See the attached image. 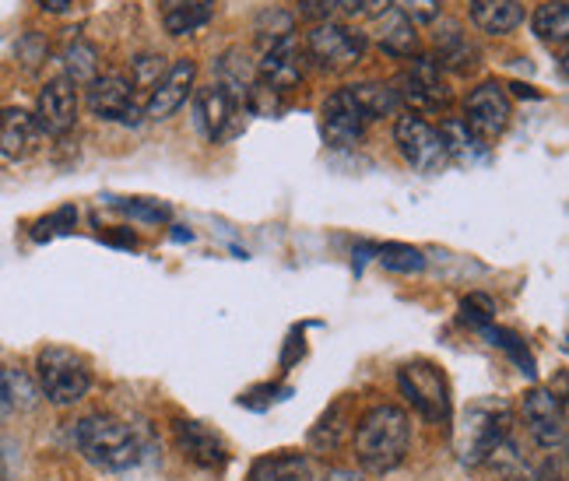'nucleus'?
<instances>
[{
	"instance_id": "obj_20",
	"label": "nucleus",
	"mask_w": 569,
	"mask_h": 481,
	"mask_svg": "<svg viewBox=\"0 0 569 481\" xmlns=\"http://www.w3.org/2000/svg\"><path fill=\"white\" fill-rule=\"evenodd\" d=\"M471 21L489 36H507L523 21L520 0H468Z\"/></svg>"
},
{
	"instance_id": "obj_7",
	"label": "nucleus",
	"mask_w": 569,
	"mask_h": 481,
	"mask_svg": "<svg viewBox=\"0 0 569 481\" xmlns=\"http://www.w3.org/2000/svg\"><path fill=\"white\" fill-rule=\"evenodd\" d=\"M393 144H398L405 162L415 172H426V177L440 172L450 162L440 130L429 127L422 117H415V113H401L398 120H393Z\"/></svg>"
},
{
	"instance_id": "obj_16",
	"label": "nucleus",
	"mask_w": 569,
	"mask_h": 481,
	"mask_svg": "<svg viewBox=\"0 0 569 481\" xmlns=\"http://www.w3.org/2000/svg\"><path fill=\"white\" fill-rule=\"evenodd\" d=\"M172 435H177V447L190 464L204 471H222L229 464V447L211 425L193 422V419H177L172 422Z\"/></svg>"
},
{
	"instance_id": "obj_3",
	"label": "nucleus",
	"mask_w": 569,
	"mask_h": 481,
	"mask_svg": "<svg viewBox=\"0 0 569 481\" xmlns=\"http://www.w3.org/2000/svg\"><path fill=\"white\" fill-rule=\"evenodd\" d=\"M513 429V411L502 401H478L468 408L465 425L457 432V453H461V464L478 468L496 457V450L507 447Z\"/></svg>"
},
{
	"instance_id": "obj_8",
	"label": "nucleus",
	"mask_w": 569,
	"mask_h": 481,
	"mask_svg": "<svg viewBox=\"0 0 569 481\" xmlns=\"http://www.w3.org/2000/svg\"><path fill=\"white\" fill-rule=\"evenodd\" d=\"M398 99L401 106H411L408 113H432V109H447L450 102V89L443 81V68L436 63V57H426V53H415L411 68L401 71L398 78Z\"/></svg>"
},
{
	"instance_id": "obj_33",
	"label": "nucleus",
	"mask_w": 569,
	"mask_h": 481,
	"mask_svg": "<svg viewBox=\"0 0 569 481\" xmlns=\"http://www.w3.org/2000/svg\"><path fill=\"white\" fill-rule=\"evenodd\" d=\"M117 211L138 218V222H148V226H166L169 222V208L159 204V201H148V197H134V201H113Z\"/></svg>"
},
{
	"instance_id": "obj_17",
	"label": "nucleus",
	"mask_w": 569,
	"mask_h": 481,
	"mask_svg": "<svg viewBox=\"0 0 569 481\" xmlns=\"http://www.w3.org/2000/svg\"><path fill=\"white\" fill-rule=\"evenodd\" d=\"M299 81H302V57L296 50V39L278 42V47L260 53V60H257V84L260 89L284 96V92L299 89Z\"/></svg>"
},
{
	"instance_id": "obj_5",
	"label": "nucleus",
	"mask_w": 569,
	"mask_h": 481,
	"mask_svg": "<svg viewBox=\"0 0 569 481\" xmlns=\"http://www.w3.org/2000/svg\"><path fill=\"white\" fill-rule=\"evenodd\" d=\"M398 387L426 422H432V425L450 422V383L440 365L415 359L398 369Z\"/></svg>"
},
{
	"instance_id": "obj_24",
	"label": "nucleus",
	"mask_w": 569,
	"mask_h": 481,
	"mask_svg": "<svg viewBox=\"0 0 569 481\" xmlns=\"http://www.w3.org/2000/svg\"><path fill=\"white\" fill-rule=\"evenodd\" d=\"M250 481H313V471L302 453H271L253 461Z\"/></svg>"
},
{
	"instance_id": "obj_34",
	"label": "nucleus",
	"mask_w": 569,
	"mask_h": 481,
	"mask_svg": "<svg viewBox=\"0 0 569 481\" xmlns=\"http://www.w3.org/2000/svg\"><path fill=\"white\" fill-rule=\"evenodd\" d=\"M78 222V211L74 208H60L47 218H39L36 229H32V239L36 243H42V239H53V236H63V232H71Z\"/></svg>"
},
{
	"instance_id": "obj_18",
	"label": "nucleus",
	"mask_w": 569,
	"mask_h": 481,
	"mask_svg": "<svg viewBox=\"0 0 569 481\" xmlns=\"http://www.w3.org/2000/svg\"><path fill=\"white\" fill-rule=\"evenodd\" d=\"M42 130L26 109H0V159L21 162L39 148Z\"/></svg>"
},
{
	"instance_id": "obj_19",
	"label": "nucleus",
	"mask_w": 569,
	"mask_h": 481,
	"mask_svg": "<svg viewBox=\"0 0 569 481\" xmlns=\"http://www.w3.org/2000/svg\"><path fill=\"white\" fill-rule=\"evenodd\" d=\"M352 429H356L352 398H338L331 408L320 414L317 425L310 429V447L320 450V453H335V450H341L348 440H352Z\"/></svg>"
},
{
	"instance_id": "obj_1",
	"label": "nucleus",
	"mask_w": 569,
	"mask_h": 481,
	"mask_svg": "<svg viewBox=\"0 0 569 481\" xmlns=\"http://www.w3.org/2000/svg\"><path fill=\"white\" fill-rule=\"evenodd\" d=\"M356 461L369 474H390L405 464L411 447V419L398 404H377L369 408L359 425L352 429Z\"/></svg>"
},
{
	"instance_id": "obj_6",
	"label": "nucleus",
	"mask_w": 569,
	"mask_h": 481,
	"mask_svg": "<svg viewBox=\"0 0 569 481\" xmlns=\"http://www.w3.org/2000/svg\"><path fill=\"white\" fill-rule=\"evenodd\" d=\"M306 53H310L323 71H348L366 57V36L341 21H317L306 32Z\"/></svg>"
},
{
	"instance_id": "obj_37",
	"label": "nucleus",
	"mask_w": 569,
	"mask_h": 481,
	"mask_svg": "<svg viewBox=\"0 0 569 481\" xmlns=\"http://www.w3.org/2000/svg\"><path fill=\"white\" fill-rule=\"evenodd\" d=\"M390 8V0H338L345 18H380Z\"/></svg>"
},
{
	"instance_id": "obj_39",
	"label": "nucleus",
	"mask_w": 569,
	"mask_h": 481,
	"mask_svg": "<svg viewBox=\"0 0 569 481\" xmlns=\"http://www.w3.org/2000/svg\"><path fill=\"white\" fill-rule=\"evenodd\" d=\"M320 481H366L362 471H348V468H335V471H327Z\"/></svg>"
},
{
	"instance_id": "obj_11",
	"label": "nucleus",
	"mask_w": 569,
	"mask_h": 481,
	"mask_svg": "<svg viewBox=\"0 0 569 481\" xmlns=\"http://www.w3.org/2000/svg\"><path fill=\"white\" fill-rule=\"evenodd\" d=\"M239 117H243V102H239L232 92H226L218 81L193 89V120L208 141L232 138L239 130Z\"/></svg>"
},
{
	"instance_id": "obj_2",
	"label": "nucleus",
	"mask_w": 569,
	"mask_h": 481,
	"mask_svg": "<svg viewBox=\"0 0 569 481\" xmlns=\"http://www.w3.org/2000/svg\"><path fill=\"white\" fill-rule=\"evenodd\" d=\"M74 447L99 471H127L141 461V443L113 414H89L74 425Z\"/></svg>"
},
{
	"instance_id": "obj_22",
	"label": "nucleus",
	"mask_w": 569,
	"mask_h": 481,
	"mask_svg": "<svg viewBox=\"0 0 569 481\" xmlns=\"http://www.w3.org/2000/svg\"><path fill=\"white\" fill-rule=\"evenodd\" d=\"M377 42H380V50L390 57H415L419 53V32H415L411 21L393 8H387L377 18Z\"/></svg>"
},
{
	"instance_id": "obj_28",
	"label": "nucleus",
	"mask_w": 569,
	"mask_h": 481,
	"mask_svg": "<svg viewBox=\"0 0 569 481\" xmlns=\"http://www.w3.org/2000/svg\"><path fill=\"white\" fill-rule=\"evenodd\" d=\"M63 78L74 81V84H89L99 78V53L89 39H71L63 47Z\"/></svg>"
},
{
	"instance_id": "obj_14",
	"label": "nucleus",
	"mask_w": 569,
	"mask_h": 481,
	"mask_svg": "<svg viewBox=\"0 0 569 481\" xmlns=\"http://www.w3.org/2000/svg\"><path fill=\"white\" fill-rule=\"evenodd\" d=\"M523 422H528L535 443L545 450H562L566 443V401L552 390H531L523 398Z\"/></svg>"
},
{
	"instance_id": "obj_41",
	"label": "nucleus",
	"mask_w": 569,
	"mask_h": 481,
	"mask_svg": "<svg viewBox=\"0 0 569 481\" xmlns=\"http://www.w3.org/2000/svg\"><path fill=\"white\" fill-rule=\"evenodd\" d=\"M538 481H562V471L552 468V461H549V464L541 468V478H538Z\"/></svg>"
},
{
	"instance_id": "obj_25",
	"label": "nucleus",
	"mask_w": 569,
	"mask_h": 481,
	"mask_svg": "<svg viewBox=\"0 0 569 481\" xmlns=\"http://www.w3.org/2000/svg\"><path fill=\"white\" fill-rule=\"evenodd\" d=\"M36 383L18 369H0V422H8L14 411H29L36 404Z\"/></svg>"
},
{
	"instance_id": "obj_9",
	"label": "nucleus",
	"mask_w": 569,
	"mask_h": 481,
	"mask_svg": "<svg viewBox=\"0 0 569 481\" xmlns=\"http://www.w3.org/2000/svg\"><path fill=\"white\" fill-rule=\"evenodd\" d=\"M84 102H89V113L106 120V123H127L138 127L144 117V106L138 102L134 84L120 74H102L96 81H89V92H84Z\"/></svg>"
},
{
	"instance_id": "obj_30",
	"label": "nucleus",
	"mask_w": 569,
	"mask_h": 481,
	"mask_svg": "<svg viewBox=\"0 0 569 481\" xmlns=\"http://www.w3.org/2000/svg\"><path fill=\"white\" fill-rule=\"evenodd\" d=\"M377 260L387 268V271H398V274H419L426 268V257L422 250L415 247H405V243H387V247H377Z\"/></svg>"
},
{
	"instance_id": "obj_31",
	"label": "nucleus",
	"mask_w": 569,
	"mask_h": 481,
	"mask_svg": "<svg viewBox=\"0 0 569 481\" xmlns=\"http://www.w3.org/2000/svg\"><path fill=\"white\" fill-rule=\"evenodd\" d=\"M162 74H166L162 53H141V57L130 60V84H134V92H151Z\"/></svg>"
},
{
	"instance_id": "obj_4",
	"label": "nucleus",
	"mask_w": 569,
	"mask_h": 481,
	"mask_svg": "<svg viewBox=\"0 0 569 481\" xmlns=\"http://www.w3.org/2000/svg\"><path fill=\"white\" fill-rule=\"evenodd\" d=\"M36 377L42 398L57 408H71L92 390V369L71 348H42L36 359Z\"/></svg>"
},
{
	"instance_id": "obj_27",
	"label": "nucleus",
	"mask_w": 569,
	"mask_h": 481,
	"mask_svg": "<svg viewBox=\"0 0 569 481\" xmlns=\"http://www.w3.org/2000/svg\"><path fill=\"white\" fill-rule=\"evenodd\" d=\"M531 26H535V36L541 42L562 50L569 42V8L562 4V0H545V4H538Z\"/></svg>"
},
{
	"instance_id": "obj_29",
	"label": "nucleus",
	"mask_w": 569,
	"mask_h": 481,
	"mask_svg": "<svg viewBox=\"0 0 569 481\" xmlns=\"http://www.w3.org/2000/svg\"><path fill=\"white\" fill-rule=\"evenodd\" d=\"M440 138H443V148H447V159H475V151L478 148H486V141H478L471 130H468V123L465 120H443V127H440Z\"/></svg>"
},
{
	"instance_id": "obj_36",
	"label": "nucleus",
	"mask_w": 569,
	"mask_h": 481,
	"mask_svg": "<svg viewBox=\"0 0 569 481\" xmlns=\"http://www.w3.org/2000/svg\"><path fill=\"white\" fill-rule=\"evenodd\" d=\"M393 11H401L411 26L419 21V26H432L436 18H440V0H390Z\"/></svg>"
},
{
	"instance_id": "obj_10",
	"label": "nucleus",
	"mask_w": 569,
	"mask_h": 481,
	"mask_svg": "<svg viewBox=\"0 0 569 481\" xmlns=\"http://www.w3.org/2000/svg\"><path fill=\"white\" fill-rule=\"evenodd\" d=\"M510 117H513V102L499 81H481L478 89L468 96L465 123L478 141L502 138V130L510 127Z\"/></svg>"
},
{
	"instance_id": "obj_23",
	"label": "nucleus",
	"mask_w": 569,
	"mask_h": 481,
	"mask_svg": "<svg viewBox=\"0 0 569 481\" xmlns=\"http://www.w3.org/2000/svg\"><path fill=\"white\" fill-rule=\"evenodd\" d=\"M436 63L440 68H450V71H471L475 68V42L468 39V32L457 26V21H447L443 32H436Z\"/></svg>"
},
{
	"instance_id": "obj_35",
	"label": "nucleus",
	"mask_w": 569,
	"mask_h": 481,
	"mask_svg": "<svg viewBox=\"0 0 569 481\" xmlns=\"http://www.w3.org/2000/svg\"><path fill=\"white\" fill-rule=\"evenodd\" d=\"M492 317H496V302L489 295H468L461 302V320L468 327H475V331H486V327H492Z\"/></svg>"
},
{
	"instance_id": "obj_21",
	"label": "nucleus",
	"mask_w": 569,
	"mask_h": 481,
	"mask_svg": "<svg viewBox=\"0 0 569 481\" xmlns=\"http://www.w3.org/2000/svg\"><path fill=\"white\" fill-rule=\"evenodd\" d=\"M214 14V0H162V29L169 36H193Z\"/></svg>"
},
{
	"instance_id": "obj_38",
	"label": "nucleus",
	"mask_w": 569,
	"mask_h": 481,
	"mask_svg": "<svg viewBox=\"0 0 569 481\" xmlns=\"http://www.w3.org/2000/svg\"><path fill=\"white\" fill-rule=\"evenodd\" d=\"M296 8L302 18H310L317 26V21H331V14L338 11V0H296Z\"/></svg>"
},
{
	"instance_id": "obj_40",
	"label": "nucleus",
	"mask_w": 569,
	"mask_h": 481,
	"mask_svg": "<svg viewBox=\"0 0 569 481\" xmlns=\"http://www.w3.org/2000/svg\"><path fill=\"white\" fill-rule=\"evenodd\" d=\"M36 4L47 11V14H68L74 0H36Z\"/></svg>"
},
{
	"instance_id": "obj_13",
	"label": "nucleus",
	"mask_w": 569,
	"mask_h": 481,
	"mask_svg": "<svg viewBox=\"0 0 569 481\" xmlns=\"http://www.w3.org/2000/svg\"><path fill=\"white\" fill-rule=\"evenodd\" d=\"M78 89H74V81L68 78H53L42 84V92L36 99V123L42 134H50V138H63V134H71L74 123H78Z\"/></svg>"
},
{
	"instance_id": "obj_26",
	"label": "nucleus",
	"mask_w": 569,
	"mask_h": 481,
	"mask_svg": "<svg viewBox=\"0 0 569 481\" xmlns=\"http://www.w3.org/2000/svg\"><path fill=\"white\" fill-rule=\"evenodd\" d=\"M348 92L356 96V102L362 106V113L369 120L377 117H401V99L393 92V84H380V81H362V84H348Z\"/></svg>"
},
{
	"instance_id": "obj_15",
	"label": "nucleus",
	"mask_w": 569,
	"mask_h": 481,
	"mask_svg": "<svg viewBox=\"0 0 569 481\" xmlns=\"http://www.w3.org/2000/svg\"><path fill=\"white\" fill-rule=\"evenodd\" d=\"M197 89V63L190 57H180L172 68H166V74L159 78L156 89L148 92L144 99V117L148 120H169L177 109L193 96Z\"/></svg>"
},
{
	"instance_id": "obj_12",
	"label": "nucleus",
	"mask_w": 569,
	"mask_h": 481,
	"mask_svg": "<svg viewBox=\"0 0 569 481\" xmlns=\"http://www.w3.org/2000/svg\"><path fill=\"white\" fill-rule=\"evenodd\" d=\"M366 123L369 117L362 113V106L348 89L331 92L320 106V130L331 148H356L366 134Z\"/></svg>"
},
{
	"instance_id": "obj_32",
	"label": "nucleus",
	"mask_w": 569,
	"mask_h": 481,
	"mask_svg": "<svg viewBox=\"0 0 569 481\" xmlns=\"http://www.w3.org/2000/svg\"><path fill=\"white\" fill-rule=\"evenodd\" d=\"M481 334H486L492 344H499L502 352H507V355L520 365V373L535 377V359H531V352H528V348H523V341H520L513 331H502V327H486V331H481Z\"/></svg>"
}]
</instances>
